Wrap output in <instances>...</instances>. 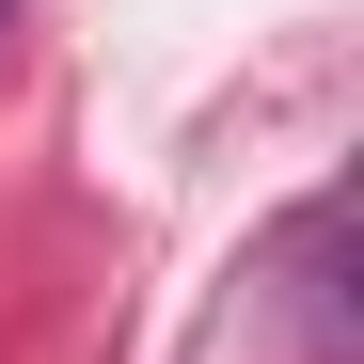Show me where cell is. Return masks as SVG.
I'll return each mask as SVG.
<instances>
[{
    "label": "cell",
    "mask_w": 364,
    "mask_h": 364,
    "mask_svg": "<svg viewBox=\"0 0 364 364\" xmlns=\"http://www.w3.org/2000/svg\"><path fill=\"white\" fill-rule=\"evenodd\" d=\"M0 16H16V0H0Z\"/></svg>",
    "instance_id": "obj_1"
}]
</instances>
